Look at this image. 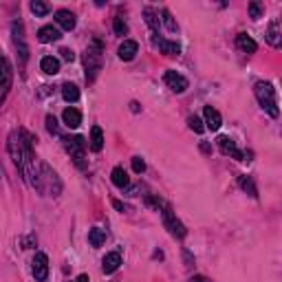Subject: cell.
<instances>
[{"label":"cell","mask_w":282,"mask_h":282,"mask_svg":"<svg viewBox=\"0 0 282 282\" xmlns=\"http://www.w3.org/2000/svg\"><path fill=\"white\" fill-rule=\"evenodd\" d=\"M62 97L67 102H77L79 100V88L75 84H64L62 86Z\"/></svg>","instance_id":"24"},{"label":"cell","mask_w":282,"mask_h":282,"mask_svg":"<svg viewBox=\"0 0 282 282\" xmlns=\"http://www.w3.org/2000/svg\"><path fill=\"white\" fill-rule=\"evenodd\" d=\"M104 148V133H102L100 126H93L91 128V150L93 152H100Z\"/></svg>","instance_id":"19"},{"label":"cell","mask_w":282,"mask_h":282,"mask_svg":"<svg viewBox=\"0 0 282 282\" xmlns=\"http://www.w3.org/2000/svg\"><path fill=\"white\" fill-rule=\"evenodd\" d=\"M55 22H58L64 31H73L77 20H75V16L69 11V9H60V11H55Z\"/></svg>","instance_id":"15"},{"label":"cell","mask_w":282,"mask_h":282,"mask_svg":"<svg viewBox=\"0 0 282 282\" xmlns=\"http://www.w3.org/2000/svg\"><path fill=\"white\" fill-rule=\"evenodd\" d=\"M161 16H163V25H166V29L170 31V34H175V31H176V22H175V18H172V13L168 11V9H163Z\"/></svg>","instance_id":"27"},{"label":"cell","mask_w":282,"mask_h":282,"mask_svg":"<svg viewBox=\"0 0 282 282\" xmlns=\"http://www.w3.org/2000/svg\"><path fill=\"white\" fill-rule=\"evenodd\" d=\"M11 79H13L11 67H9V62L0 55V88H2V95L11 88Z\"/></svg>","instance_id":"11"},{"label":"cell","mask_w":282,"mask_h":282,"mask_svg":"<svg viewBox=\"0 0 282 282\" xmlns=\"http://www.w3.org/2000/svg\"><path fill=\"white\" fill-rule=\"evenodd\" d=\"M133 170L137 172V175H141V172L145 170V163H143V159L141 157H133Z\"/></svg>","instance_id":"33"},{"label":"cell","mask_w":282,"mask_h":282,"mask_svg":"<svg viewBox=\"0 0 282 282\" xmlns=\"http://www.w3.org/2000/svg\"><path fill=\"white\" fill-rule=\"evenodd\" d=\"M253 93H256L260 106L265 108L271 117H278V100H276V88L271 86L269 82H256Z\"/></svg>","instance_id":"2"},{"label":"cell","mask_w":282,"mask_h":282,"mask_svg":"<svg viewBox=\"0 0 282 282\" xmlns=\"http://www.w3.org/2000/svg\"><path fill=\"white\" fill-rule=\"evenodd\" d=\"M143 16H145V22H148V27L154 31V35H157V29H159V18H157V13H154L150 7H145V9H143Z\"/></svg>","instance_id":"26"},{"label":"cell","mask_w":282,"mask_h":282,"mask_svg":"<svg viewBox=\"0 0 282 282\" xmlns=\"http://www.w3.org/2000/svg\"><path fill=\"white\" fill-rule=\"evenodd\" d=\"M106 241V232L100 227H93L88 229V243H91V247H102Z\"/></svg>","instance_id":"22"},{"label":"cell","mask_w":282,"mask_h":282,"mask_svg":"<svg viewBox=\"0 0 282 282\" xmlns=\"http://www.w3.org/2000/svg\"><path fill=\"white\" fill-rule=\"evenodd\" d=\"M110 176H112V183H115L117 187H121V190H124V187H128L130 178H128V175H126V170H124V168H115Z\"/></svg>","instance_id":"23"},{"label":"cell","mask_w":282,"mask_h":282,"mask_svg":"<svg viewBox=\"0 0 282 282\" xmlns=\"http://www.w3.org/2000/svg\"><path fill=\"white\" fill-rule=\"evenodd\" d=\"M192 282H210V280L203 278V276H196V278H192Z\"/></svg>","instance_id":"37"},{"label":"cell","mask_w":282,"mask_h":282,"mask_svg":"<svg viewBox=\"0 0 282 282\" xmlns=\"http://www.w3.org/2000/svg\"><path fill=\"white\" fill-rule=\"evenodd\" d=\"M75 282H88V276L86 274H82V276H77V280Z\"/></svg>","instance_id":"36"},{"label":"cell","mask_w":282,"mask_h":282,"mask_svg":"<svg viewBox=\"0 0 282 282\" xmlns=\"http://www.w3.org/2000/svg\"><path fill=\"white\" fill-rule=\"evenodd\" d=\"M46 128H49V133H53V135H60V126H58V119H55L53 115H46Z\"/></svg>","instance_id":"31"},{"label":"cell","mask_w":282,"mask_h":282,"mask_svg":"<svg viewBox=\"0 0 282 282\" xmlns=\"http://www.w3.org/2000/svg\"><path fill=\"white\" fill-rule=\"evenodd\" d=\"M137 51H139L137 42H135V40H124L119 44V49H117V53H119V58L124 60V62H130V60H135Z\"/></svg>","instance_id":"12"},{"label":"cell","mask_w":282,"mask_h":282,"mask_svg":"<svg viewBox=\"0 0 282 282\" xmlns=\"http://www.w3.org/2000/svg\"><path fill=\"white\" fill-rule=\"evenodd\" d=\"M163 82L168 84V88L175 93H183L187 88V79L183 77L181 73H176V70H166V75H163Z\"/></svg>","instance_id":"8"},{"label":"cell","mask_w":282,"mask_h":282,"mask_svg":"<svg viewBox=\"0 0 282 282\" xmlns=\"http://www.w3.org/2000/svg\"><path fill=\"white\" fill-rule=\"evenodd\" d=\"M236 46L243 51V53H256L258 51V44L251 40L247 34H238V37H236Z\"/></svg>","instance_id":"18"},{"label":"cell","mask_w":282,"mask_h":282,"mask_svg":"<svg viewBox=\"0 0 282 282\" xmlns=\"http://www.w3.org/2000/svg\"><path fill=\"white\" fill-rule=\"evenodd\" d=\"M64 148H67V152L70 154V159L75 161V166L77 168H86V163H84V152H86V139L79 137V135H75V137H64Z\"/></svg>","instance_id":"4"},{"label":"cell","mask_w":282,"mask_h":282,"mask_svg":"<svg viewBox=\"0 0 282 282\" xmlns=\"http://www.w3.org/2000/svg\"><path fill=\"white\" fill-rule=\"evenodd\" d=\"M119 265H121V253L110 251V253H106V258L102 260V271H104V274H115V271L119 269Z\"/></svg>","instance_id":"14"},{"label":"cell","mask_w":282,"mask_h":282,"mask_svg":"<svg viewBox=\"0 0 282 282\" xmlns=\"http://www.w3.org/2000/svg\"><path fill=\"white\" fill-rule=\"evenodd\" d=\"M40 69L44 70L46 75H55V73L60 70V60H58V58H53V55H46V58H42Z\"/></svg>","instance_id":"20"},{"label":"cell","mask_w":282,"mask_h":282,"mask_svg":"<svg viewBox=\"0 0 282 282\" xmlns=\"http://www.w3.org/2000/svg\"><path fill=\"white\" fill-rule=\"evenodd\" d=\"M112 29H115L117 35H124L126 31H128V25H126L121 18H115V22H112Z\"/></svg>","instance_id":"30"},{"label":"cell","mask_w":282,"mask_h":282,"mask_svg":"<svg viewBox=\"0 0 282 282\" xmlns=\"http://www.w3.org/2000/svg\"><path fill=\"white\" fill-rule=\"evenodd\" d=\"M112 208H115V210H119V212H126V210H128L124 203H121V201H112Z\"/></svg>","instance_id":"35"},{"label":"cell","mask_w":282,"mask_h":282,"mask_svg":"<svg viewBox=\"0 0 282 282\" xmlns=\"http://www.w3.org/2000/svg\"><path fill=\"white\" fill-rule=\"evenodd\" d=\"M37 192L49 196H58L62 192V181L58 178L49 163H40V172H37Z\"/></svg>","instance_id":"1"},{"label":"cell","mask_w":282,"mask_h":282,"mask_svg":"<svg viewBox=\"0 0 282 282\" xmlns=\"http://www.w3.org/2000/svg\"><path fill=\"white\" fill-rule=\"evenodd\" d=\"M49 4L46 2H40V0H34V2H31V11L35 13V16H46V13H49Z\"/></svg>","instance_id":"28"},{"label":"cell","mask_w":282,"mask_h":282,"mask_svg":"<svg viewBox=\"0 0 282 282\" xmlns=\"http://www.w3.org/2000/svg\"><path fill=\"white\" fill-rule=\"evenodd\" d=\"M249 16H251L253 20H258V18L262 16V7H260V2H249Z\"/></svg>","instance_id":"32"},{"label":"cell","mask_w":282,"mask_h":282,"mask_svg":"<svg viewBox=\"0 0 282 282\" xmlns=\"http://www.w3.org/2000/svg\"><path fill=\"white\" fill-rule=\"evenodd\" d=\"M11 34H13V42H16L18 53H20V60H22V62H27V58H29V49H27L25 29H22V22H20V20H16V22L11 25Z\"/></svg>","instance_id":"6"},{"label":"cell","mask_w":282,"mask_h":282,"mask_svg":"<svg viewBox=\"0 0 282 282\" xmlns=\"http://www.w3.org/2000/svg\"><path fill=\"white\" fill-rule=\"evenodd\" d=\"M203 115H205V128H210L212 133H216V130H218L220 126H223V117H220V112L216 110V108L205 106Z\"/></svg>","instance_id":"10"},{"label":"cell","mask_w":282,"mask_h":282,"mask_svg":"<svg viewBox=\"0 0 282 282\" xmlns=\"http://www.w3.org/2000/svg\"><path fill=\"white\" fill-rule=\"evenodd\" d=\"M62 34H60V29H55L53 25H44L40 31H37V40L42 42V44H49V42H58Z\"/></svg>","instance_id":"16"},{"label":"cell","mask_w":282,"mask_h":282,"mask_svg":"<svg viewBox=\"0 0 282 282\" xmlns=\"http://www.w3.org/2000/svg\"><path fill=\"white\" fill-rule=\"evenodd\" d=\"M238 183H241V187L247 192L249 196H253V199L258 196V190H256V185H253V178L251 176H247V175L241 176V178H238Z\"/></svg>","instance_id":"25"},{"label":"cell","mask_w":282,"mask_h":282,"mask_svg":"<svg viewBox=\"0 0 282 282\" xmlns=\"http://www.w3.org/2000/svg\"><path fill=\"white\" fill-rule=\"evenodd\" d=\"M187 124H190V128L194 130V133H199V135H201V133H203V130H205L203 121H201V119H199V117H196V115H192L190 119H187Z\"/></svg>","instance_id":"29"},{"label":"cell","mask_w":282,"mask_h":282,"mask_svg":"<svg viewBox=\"0 0 282 282\" xmlns=\"http://www.w3.org/2000/svg\"><path fill=\"white\" fill-rule=\"evenodd\" d=\"M216 143H218V148H220V152H223V154L238 159V161H245V159H243V152L238 150V145L234 143V141L229 139V137H218V141H216Z\"/></svg>","instance_id":"9"},{"label":"cell","mask_w":282,"mask_h":282,"mask_svg":"<svg viewBox=\"0 0 282 282\" xmlns=\"http://www.w3.org/2000/svg\"><path fill=\"white\" fill-rule=\"evenodd\" d=\"M34 278L37 282H44L49 278V258L42 251H37L34 256Z\"/></svg>","instance_id":"7"},{"label":"cell","mask_w":282,"mask_h":282,"mask_svg":"<svg viewBox=\"0 0 282 282\" xmlns=\"http://www.w3.org/2000/svg\"><path fill=\"white\" fill-rule=\"evenodd\" d=\"M60 53H62V60H67V62H73V51L70 49H60Z\"/></svg>","instance_id":"34"},{"label":"cell","mask_w":282,"mask_h":282,"mask_svg":"<svg viewBox=\"0 0 282 282\" xmlns=\"http://www.w3.org/2000/svg\"><path fill=\"white\" fill-rule=\"evenodd\" d=\"M161 216H163V225H166L168 232H170L175 238H183V236L187 234V232H185V227H183V223L176 218L175 214H172V208H170V205H166V208H163Z\"/></svg>","instance_id":"5"},{"label":"cell","mask_w":282,"mask_h":282,"mask_svg":"<svg viewBox=\"0 0 282 282\" xmlns=\"http://www.w3.org/2000/svg\"><path fill=\"white\" fill-rule=\"evenodd\" d=\"M62 119H64V126L77 128V126L82 124V112H79L77 108H67V110L62 112Z\"/></svg>","instance_id":"17"},{"label":"cell","mask_w":282,"mask_h":282,"mask_svg":"<svg viewBox=\"0 0 282 282\" xmlns=\"http://www.w3.org/2000/svg\"><path fill=\"white\" fill-rule=\"evenodd\" d=\"M152 44L157 46L161 53H166V55H178L181 53V46L176 44V42H170V40H163V37H157V35H152Z\"/></svg>","instance_id":"13"},{"label":"cell","mask_w":282,"mask_h":282,"mask_svg":"<svg viewBox=\"0 0 282 282\" xmlns=\"http://www.w3.org/2000/svg\"><path fill=\"white\" fill-rule=\"evenodd\" d=\"M267 42H269L274 49H278L280 46V22L274 20L269 25V31H267Z\"/></svg>","instance_id":"21"},{"label":"cell","mask_w":282,"mask_h":282,"mask_svg":"<svg viewBox=\"0 0 282 282\" xmlns=\"http://www.w3.org/2000/svg\"><path fill=\"white\" fill-rule=\"evenodd\" d=\"M84 62H86V79L93 82L102 69V42L100 40L91 42V46L86 49V55H84Z\"/></svg>","instance_id":"3"}]
</instances>
